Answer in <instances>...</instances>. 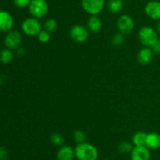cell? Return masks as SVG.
Masks as SVG:
<instances>
[{
  "label": "cell",
  "instance_id": "obj_31",
  "mask_svg": "<svg viewBox=\"0 0 160 160\" xmlns=\"http://www.w3.org/2000/svg\"><path fill=\"white\" fill-rule=\"evenodd\" d=\"M0 10H1V6H0Z\"/></svg>",
  "mask_w": 160,
  "mask_h": 160
},
{
  "label": "cell",
  "instance_id": "obj_10",
  "mask_svg": "<svg viewBox=\"0 0 160 160\" xmlns=\"http://www.w3.org/2000/svg\"><path fill=\"white\" fill-rule=\"evenodd\" d=\"M14 20L12 14L6 10H0V31L7 33L13 27Z\"/></svg>",
  "mask_w": 160,
  "mask_h": 160
},
{
  "label": "cell",
  "instance_id": "obj_4",
  "mask_svg": "<svg viewBox=\"0 0 160 160\" xmlns=\"http://www.w3.org/2000/svg\"><path fill=\"white\" fill-rule=\"evenodd\" d=\"M28 10L33 17L42 19L48 14V5L46 0H31Z\"/></svg>",
  "mask_w": 160,
  "mask_h": 160
},
{
  "label": "cell",
  "instance_id": "obj_27",
  "mask_svg": "<svg viewBox=\"0 0 160 160\" xmlns=\"http://www.w3.org/2000/svg\"><path fill=\"white\" fill-rule=\"evenodd\" d=\"M153 53H156V54H160V39H158L157 42L151 47Z\"/></svg>",
  "mask_w": 160,
  "mask_h": 160
},
{
  "label": "cell",
  "instance_id": "obj_6",
  "mask_svg": "<svg viewBox=\"0 0 160 160\" xmlns=\"http://www.w3.org/2000/svg\"><path fill=\"white\" fill-rule=\"evenodd\" d=\"M70 36L73 42L77 43H84L88 39L89 31L84 25L75 24L70 28Z\"/></svg>",
  "mask_w": 160,
  "mask_h": 160
},
{
  "label": "cell",
  "instance_id": "obj_23",
  "mask_svg": "<svg viewBox=\"0 0 160 160\" xmlns=\"http://www.w3.org/2000/svg\"><path fill=\"white\" fill-rule=\"evenodd\" d=\"M124 41V35L120 32L115 34L112 38V44L113 45H115V46H120V45H123Z\"/></svg>",
  "mask_w": 160,
  "mask_h": 160
},
{
  "label": "cell",
  "instance_id": "obj_18",
  "mask_svg": "<svg viewBox=\"0 0 160 160\" xmlns=\"http://www.w3.org/2000/svg\"><path fill=\"white\" fill-rule=\"evenodd\" d=\"M13 53L9 49H3L0 51V62L3 64H7L13 60Z\"/></svg>",
  "mask_w": 160,
  "mask_h": 160
},
{
  "label": "cell",
  "instance_id": "obj_5",
  "mask_svg": "<svg viewBox=\"0 0 160 160\" xmlns=\"http://www.w3.org/2000/svg\"><path fill=\"white\" fill-rule=\"evenodd\" d=\"M83 9L89 15L99 14L106 5V0H81Z\"/></svg>",
  "mask_w": 160,
  "mask_h": 160
},
{
  "label": "cell",
  "instance_id": "obj_9",
  "mask_svg": "<svg viewBox=\"0 0 160 160\" xmlns=\"http://www.w3.org/2000/svg\"><path fill=\"white\" fill-rule=\"evenodd\" d=\"M145 13L150 19L153 20H160V1L151 0L145 6Z\"/></svg>",
  "mask_w": 160,
  "mask_h": 160
},
{
  "label": "cell",
  "instance_id": "obj_2",
  "mask_svg": "<svg viewBox=\"0 0 160 160\" xmlns=\"http://www.w3.org/2000/svg\"><path fill=\"white\" fill-rule=\"evenodd\" d=\"M138 39L142 45L151 48L159 39V35L152 27L143 26L139 30Z\"/></svg>",
  "mask_w": 160,
  "mask_h": 160
},
{
  "label": "cell",
  "instance_id": "obj_13",
  "mask_svg": "<svg viewBox=\"0 0 160 160\" xmlns=\"http://www.w3.org/2000/svg\"><path fill=\"white\" fill-rule=\"evenodd\" d=\"M75 158L74 148L70 145L61 146L56 155L57 160H73Z\"/></svg>",
  "mask_w": 160,
  "mask_h": 160
},
{
  "label": "cell",
  "instance_id": "obj_7",
  "mask_svg": "<svg viewBox=\"0 0 160 160\" xmlns=\"http://www.w3.org/2000/svg\"><path fill=\"white\" fill-rule=\"evenodd\" d=\"M117 28L119 32L125 35H128L133 31L134 28V21L132 17L128 14H122L117 19Z\"/></svg>",
  "mask_w": 160,
  "mask_h": 160
},
{
  "label": "cell",
  "instance_id": "obj_20",
  "mask_svg": "<svg viewBox=\"0 0 160 160\" xmlns=\"http://www.w3.org/2000/svg\"><path fill=\"white\" fill-rule=\"evenodd\" d=\"M58 26L57 21L54 18H49L45 20L44 23V29L46 30L49 33L54 32Z\"/></svg>",
  "mask_w": 160,
  "mask_h": 160
},
{
  "label": "cell",
  "instance_id": "obj_21",
  "mask_svg": "<svg viewBox=\"0 0 160 160\" xmlns=\"http://www.w3.org/2000/svg\"><path fill=\"white\" fill-rule=\"evenodd\" d=\"M50 141L54 145L56 146H62L64 144V140L63 136L59 133H53L50 136Z\"/></svg>",
  "mask_w": 160,
  "mask_h": 160
},
{
  "label": "cell",
  "instance_id": "obj_30",
  "mask_svg": "<svg viewBox=\"0 0 160 160\" xmlns=\"http://www.w3.org/2000/svg\"><path fill=\"white\" fill-rule=\"evenodd\" d=\"M102 160H108V159H102Z\"/></svg>",
  "mask_w": 160,
  "mask_h": 160
},
{
  "label": "cell",
  "instance_id": "obj_11",
  "mask_svg": "<svg viewBox=\"0 0 160 160\" xmlns=\"http://www.w3.org/2000/svg\"><path fill=\"white\" fill-rule=\"evenodd\" d=\"M150 158V149L146 146H134L131 153V160H149Z\"/></svg>",
  "mask_w": 160,
  "mask_h": 160
},
{
  "label": "cell",
  "instance_id": "obj_12",
  "mask_svg": "<svg viewBox=\"0 0 160 160\" xmlns=\"http://www.w3.org/2000/svg\"><path fill=\"white\" fill-rule=\"evenodd\" d=\"M153 54H154V53H153L152 48L145 46L142 47L138 53V61L142 65H147V64H150L152 61Z\"/></svg>",
  "mask_w": 160,
  "mask_h": 160
},
{
  "label": "cell",
  "instance_id": "obj_22",
  "mask_svg": "<svg viewBox=\"0 0 160 160\" xmlns=\"http://www.w3.org/2000/svg\"><path fill=\"white\" fill-rule=\"evenodd\" d=\"M86 139H87V135L83 130H75L74 133H73V140L77 143V144L86 142Z\"/></svg>",
  "mask_w": 160,
  "mask_h": 160
},
{
  "label": "cell",
  "instance_id": "obj_1",
  "mask_svg": "<svg viewBox=\"0 0 160 160\" xmlns=\"http://www.w3.org/2000/svg\"><path fill=\"white\" fill-rule=\"evenodd\" d=\"M78 160H97L98 151L95 146L88 142L78 144L74 148Z\"/></svg>",
  "mask_w": 160,
  "mask_h": 160
},
{
  "label": "cell",
  "instance_id": "obj_15",
  "mask_svg": "<svg viewBox=\"0 0 160 160\" xmlns=\"http://www.w3.org/2000/svg\"><path fill=\"white\" fill-rule=\"evenodd\" d=\"M88 29L92 33L99 32L102 28V21L98 15H92L88 20Z\"/></svg>",
  "mask_w": 160,
  "mask_h": 160
},
{
  "label": "cell",
  "instance_id": "obj_25",
  "mask_svg": "<svg viewBox=\"0 0 160 160\" xmlns=\"http://www.w3.org/2000/svg\"><path fill=\"white\" fill-rule=\"evenodd\" d=\"M31 2V0H13V4L17 7L23 9V8L28 7Z\"/></svg>",
  "mask_w": 160,
  "mask_h": 160
},
{
  "label": "cell",
  "instance_id": "obj_29",
  "mask_svg": "<svg viewBox=\"0 0 160 160\" xmlns=\"http://www.w3.org/2000/svg\"><path fill=\"white\" fill-rule=\"evenodd\" d=\"M156 31H157L158 34H160V20H159V22H158L157 25H156Z\"/></svg>",
  "mask_w": 160,
  "mask_h": 160
},
{
  "label": "cell",
  "instance_id": "obj_28",
  "mask_svg": "<svg viewBox=\"0 0 160 160\" xmlns=\"http://www.w3.org/2000/svg\"><path fill=\"white\" fill-rule=\"evenodd\" d=\"M17 53H18V55H20V56H24L25 54V50L24 48H23V47H19L18 49H17Z\"/></svg>",
  "mask_w": 160,
  "mask_h": 160
},
{
  "label": "cell",
  "instance_id": "obj_14",
  "mask_svg": "<svg viewBox=\"0 0 160 160\" xmlns=\"http://www.w3.org/2000/svg\"><path fill=\"white\" fill-rule=\"evenodd\" d=\"M145 146L150 150H156L160 147V134L156 132L147 133Z\"/></svg>",
  "mask_w": 160,
  "mask_h": 160
},
{
  "label": "cell",
  "instance_id": "obj_8",
  "mask_svg": "<svg viewBox=\"0 0 160 160\" xmlns=\"http://www.w3.org/2000/svg\"><path fill=\"white\" fill-rule=\"evenodd\" d=\"M22 42V35L20 31L17 30H11L6 33L4 39L5 45L7 49L11 50H17L20 46Z\"/></svg>",
  "mask_w": 160,
  "mask_h": 160
},
{
  "label": "cell",
  "instance_id": "obj_16",
  "mask_svg": "<svg viewBox=\"0 0 160 160\" xmlns=\"http://www.w3.org/2000/svg\"><path fill=\"white\" fill-rule=\"evenodd\" d=\"M123 7V0H109L107 9L112 13H118Z\"/></svg>",
  "mask_w": 160,
  "mask_h": 160
},
{
  "label": "cell",
  "instance_id": "obj_26",
  "mask_svg": "<svg viewBox=\"0 0 160 160\" xmlns=\"http://www.w3.org/2000/svg\"><path fill=\"white\" fill-rule=\"evenodd\" d=\"M9 156V152L5 147H0V160H6Z\"/></svg>",
  "mask_w": 160,
  "mask_h": 160
},
{
  "label": "cell",
  "instance_id": "obj_19",
  "mask_svg": "<svg viewBox=\"0 0 160 160\" xmlns=\"http://www.w3.org/2000/svg\"><path fill=\"white\" fill-rule=\"evenodd\" d=\"M134 147V144L129 141H122L118 145V150L123 155H128L131 153Z\"/></svg>",
  "mask_w": 160,
  "mask_h": 160
},
{
  "label": "cell",
  "instance_id": "obj_3",
  "mask_svg": "<svg viewBox=\"0 0 160 160\" xmlns=\"http://www.w3.org/2000/svg\"><path fill=\"white\" fill-rule=\"evenodd\" d=\"M21 29L28 36H37L42 30V24L39 19L35 17H28L21 24Z\"/></svg>",
  "mask_w": 160,
  "mask_h": 160
},
{
  "label": "cell",
  "instance_id": "obj_17",
  "mask_svg": "<svg viewBox=\"0 0 160 160\" xmlns=\"http://www.w3.org/2000/svg\"><path fill=\"white\" fill-rule=\"evenodd\" d=\"M147 133L143 131H138L132 137V144L134 146H145Z\"/></svg>",
  "mask_w": 160,
  "mask_h": 160
},
{
  "label": "cell",
  "instance_id": "obj_24",
  "mask_svg": "<svg viewBox=\"0 0 160 160\" xmlns=\"http://www.w3.org/2000/svg\"><path fill=\"white\" fill-rule=\"evenodd\" d=\"M50 34H51V33L47 31L46 30L42 29V31L39 32V34L37 35L38 39L39 42H42V43H48L50 41V39H51V35H50Z\"/></svg>",
  "mask_w": 160,
  "mask_h": 160
}]
</instances>
